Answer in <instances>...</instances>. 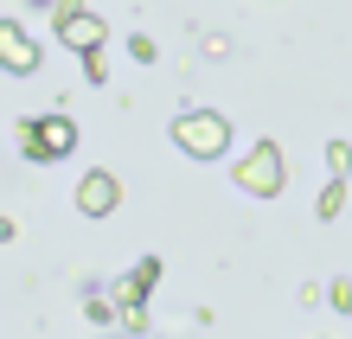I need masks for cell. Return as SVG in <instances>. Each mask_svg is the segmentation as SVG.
<instances>
[{
  "label": "cell",
  "instance_id": "cell-7",
  "mask_svg": "<svg viewBox=\"0 0 352 339\" xmlns=\"http://www.w3.org/2000/svg\"><path fill=\"white\" fill-rule=\"evenodd\" d=\"M154 282H160V263H154V256H141V269H129V275L116 282V307H122V314H129V307H141Z\"/></svg>",
  "mask_w": 352,
  "mask_h": 339
},
{
  "label": "cell",
  "instance_id": "cell-3",
  "mask_svg": "<svg viewBox=\"0 0 352 339\" xmlns=\"http://www.w3.org/2000/svg\"><path fill=\"white\" fill-rule=\"evenodd\" d=\"M19 147H26V160H65L71 147H77V122H71V116L19 122Z\"/></svg>",
  "mask_w": 352,
  "mask_h": 339
},
{
  "label": "cell",
  "instance_id": "cell-4",
  "mask_svg": "<svg viewBox=\"0 0 352 339\" xmlns=\"http://www.w3.org/2000/svg\"><path fill=\"white\" fill-rule=\"evenodd\" d=\"M58 39L77 52V58H96L102 52V39H109V26L84 7V0H58Z\"/></svg>",
  "mask_w": 352,
  "mask_h": 339
},
{
  "label": "cell",
  "instance_id": "cell-1",
  "mask_svg": "<svg viewBox=\"0 0 352 339\" xmlns=\"http://www.w3.org/2000/svg\"><path fill=\"white\" fill-rule=\"evenodd\" d=\"M173 141H179V154H192V160H218L224 147H231V122L218 109H186L173 122Z\"/></svg>",
  "mask_w": 352,
  "mask_h": 339
},
{
  "label": "cell",
  "instance_id": "cell-8",
  "mask_svg": "<svg viewBox=\"0 0 352 339\" xmlns=\"http://www.w3.org/2000/svg\"><path fill=\"white\" fill-rule=\"evenodd\" d=\"M314 211H320V218H340V211H346V186L333 179V186L320 193V205H314Z\"/></svg>",
  "mask_w": 352,
  "mask_h": 339
},
{
  "label": "cell",
  "instance_id": "cell-11",
  "mask_svg": "<svg viewBox=\"0 0 352 339\" xmlns=\"http://www.w3.org/2000/svg\"><path fill=\"white\" fill-rule=\"evenodd\" d=\"M333 307H340V314H352V282H333Z\"/></svg>",
  "mask_w": 352,
  "mask_h": 339
},
{
  "label": "cell",
  "instance_id": "cell-2",
  "mask_svg": "<svg viewBox=\"0 0 352 339\" xmlns=\"http://www.w3.org/2000/svg\"><path fill=\"white\" fill-rule=\"evenodd\" d=\"M288 186V160H282V147L276 141H256L250 154L237 160V193H250V199H276Z\"/></svg>",
  "mask_w": 352,
  "mask_h": 339
},
{
  "label": "cell",
  "instance_id": "cell-10",
  "mask_svg": "<svg viewBox=\"0 0 352 339\" xmlns=\"http://www.w3.org/2000/svg\"><path fill=\"white\" fill-rule=\"evenodd\" d=\"M84 314H90V320H116V301H109V294H90Z\"/></svg>",
  "mask_w": 352,
  "mask_h": 339
},
{
  "label": "cell",
  "instance_id": "cell-9",
  "mask_svg": "<svg viewBox=\"0 0 352 339\" xmlns=\"http://www.w3.org/2000/svg\"><path fill=\"white\" fill-rule=\"evenodd\" d=\"M327 166H333V179H340L346 166H352V147H346V141H327Z\"/></svg>",
  "mask_w": 352,
  "mask_h": 339
},
{
  "label": "cell",
  "instance_id": "cell-5",
  "mask_svg": "<svg viewBox=\"0 0 352 339\" xmlns=\"http://www.w3.org/2000/svg\"><path fill=\"white\" fill-rule=\"evenodd\" d=\"M116 199H122V186H116V173H102V166L77 179V211H84V218H109Z\"/></svg>",
  "mask_w": 352,
  "mask_h": 339
},
{
  "label": "cell",
  "instance_id": "cell-6",
  "mask_svg": "<svg viewBox=\"0 0 352 339\" xmlns=\"http://www.w3.org/2000/svg\"><path fill=\"white\" fill-rule=\"evenodd\" d=\"M0 71H38V45L26 39V26H13V19H0Z\"/></svg>",
  "mask_w": 352,
  "mask_h": 339
}]
</instances>
